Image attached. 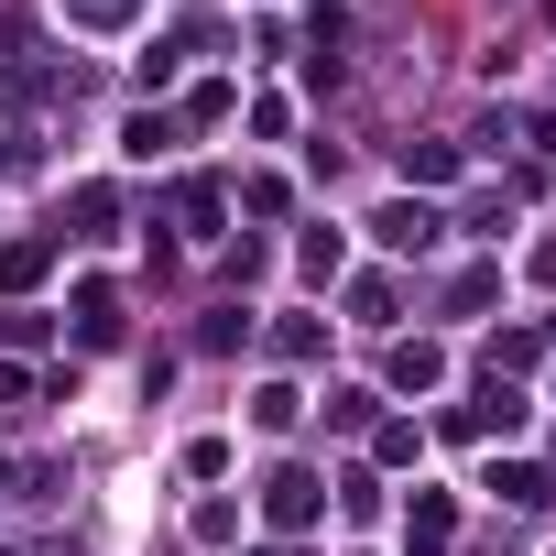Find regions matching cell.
<instances>
[{"mask_svg":"<svg viewBox=\"0 0 556 556\" xmlns=\"http://www.w3.org/2000/svg\"><path fill=\"white\" fill-rule=\"evenodd\" d=\"M262 513H273V523H306V513H317V480H306V469H273V480H262Z\"/></svg>","mask_w":556,"mask_h":556,"instance_id":"obj_1","label":"cell"},{"mask_svg":"<svg viewBox=\"0 0 556 556\" xmlns=\"http://www.w3.org/2000/svg\"><path fill=\"white\" fill-rule=\"evenodd\" d=\"M121 328V295L110 285H77V339H110Z\"/></svg>","mask_w":556,"mask_h":556,"instance_id":"obj_2","label":"cell"},{"mask_svg":"<svg viewBox=\"0 0 556 556\" xmlns=\"http://www.w3.org/2000/svg\"><path fill=\"white\" fill-rule=\"evenodd\" d=\"M382 240H393V251H426L437 218H426V207H382Z\"/></svg>","mask_w":556,"mask_h":556,"instance_id":"obj_3","label":"cell"},{"mask_svg":"<svg viewBox=\"0 0 556 556\" xmlns=\"http://www.w3.org/2000/svg\"><path fill=\"white\" fill-rule=\"evenodd\" d=\"M491 491H502L513 513H534V502H556V491H545V469H491Z\"/></svg>","mask_w":556,"mask_h":556,"instance_id":"obj_4","label":"cell"},{"mask_svg":"<svg viewBox=\"0 0 556 556\" xmlns=\"http://www.w3.org/2000/svg\"><path fill=\"white\" fill-rule=\"evenodd\" d=\"M447 523H458V513L426 491V502H415V556H437V545H447Z\"/></svg>","mask_w":556,"mask_h":556,"instance_id":"obj_5","label":"cell"},{"mask_svg":"<svg viewBox=\"0 0 556 556\" xmlns=\"http://www.w3.org/2000/svg\"><path fill=\"white\" fill-rule=\"evenodd\" d=\"M437 371H447V361H437V350H426V339H415V350H393V382H415V393H426V382H437Z\"/></svg>","mask_w":556,"mask_h":556,"instance_id":"obj_6","label":"cell"},{"mask_svg":"<svg viewBox=\"0 0 556 556\" xmlns=\"http://www.w3.org/2000/svg\"><path fill=\"white\" fill-rule=\"evenodd\" d=\"M66 12H77V23H131L142 0H66Z\"/></svg>","mask_w":556,"mask_h":556,"instance_id":"obj_7","label":"cell"}]
</instances>
